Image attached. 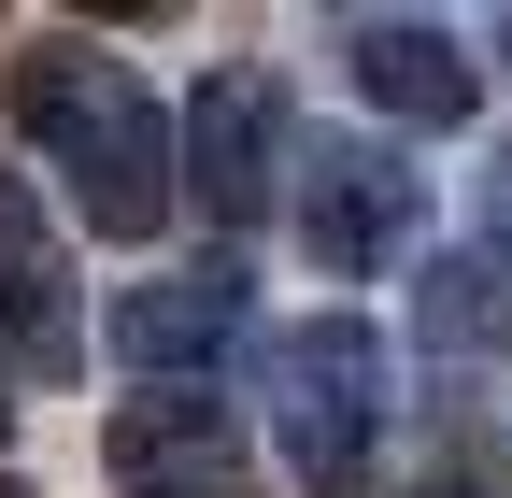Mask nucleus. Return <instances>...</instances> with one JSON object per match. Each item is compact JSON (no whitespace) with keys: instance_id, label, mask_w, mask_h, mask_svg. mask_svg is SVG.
<instances>
[{"instance_id":"1","label":"nucleus","mask_w":512,"mask_h":498,"mask_svg":"<svg viewBox=\"0 0 512 498\" xmlns=\"http://www.w3.org/2000/svg\"><path fill=\"white\" fill-rule=\"evenodd\" d=\"M0 114L43 157V185L72 200V228L100 242H157L185 200V114H157V86L128 72L100 29H29L0 57Z\"/></svg>"},{"instance_id":"2","label":"nucleus","mask_w":512,"mask_h":498,"mask_svg":"<svg viewBox=\"0 0 512 498\" xmlns=\"http://www.w3.org/2000/svg\"><path fill=\"white\" fill-rule=\"evenodd\" d=\"M256 399H271V456L313 498H370L384 484V427H399V370H384L370 314H299L256 342Z\"/></svg>"},{"instance_id":"3","label":"nucleus","mask_w":512,"mask_h":498,"mask_svg":"<svg viewBox=\"0 0 512 498\" xmlns=\"http://www.w3.org/2000/svg\"><path fill=\"white\" fill-rule=\"evenodd\" d=\"M285 228H299V257H313V271L384 285V271H413V257H427V171L384 143V129H313Z\"/></svg>"},{"instance_id":"4","label":"nucleus","mask_w":512,"mask_h":498,"mask_svg":"<svg viewBox=\"0 0 512 498\" xmlns=\"http://www.w3.org/2000/svg\"><path fill=\"white\" fill-rule=\"evenodd\" d=\"M299 157H313V129H299L285 72L214 57V72L185 86V200H200L214 228H256L271 200H299Z\"/></svg>"},{"instance_id":"5","label":"nucleus","mask_w":512,"mask_h":498,"mask_svg":"<svg viewBox=\"0 0 512 498\" xmlns=\"http://www.w3.org/2000/svg\"><path fill=\"white\" fill-rule=\"evenodd\" d=\"M114 498H256V427L228 385H143L100 413Z\"/></svg>"},{"instance_id":"6","label":"nucleus","mask_w":512,"mask_h":498,"mask_svg":"<svg viewBox=\"0 0 512 498\" xmlns=\"http://www.w3.org/2000/svg\"><path fill=\"white\" fill-rule=\"evenodd\" d=\"M0 370L29 385H72L86 370V271H72V228L43 214V185L0 157Z\"/></svg>"},{"instance_id":"7","label":"nucleus","mask_w":512,"mask_h":498,"mask_svg":"<svg viewBox=\"0 0 512 498\" xmlns=\"http://www.w3.org/2000/svg\"><path fill=\"white\" fill-rule=\"evenodd\" d=\"M413 342H427V413L484 442V427L512 413V271L484 257V242L413 271Z\"/></svg>"},{"instance_id":"8","label":"nucleus","mask_w":512,"mask_h":498,"mask_svg":"<svg viewBox=\"0 0 512 498\" xmlns=\"http://www.w3.org/2000/svg\"><path fill=\"white\" fill-rule=\"evenodd\" d=\"M228 342H256L242 257H171V271H143V285L114 299V356L143 370V385H214Z\"/></svg>"},{"instance_id":"9","label":"nucleus","mask_w":512,"mask_h":498,"mask_svg":"<svg viewBox=\"0 0 512 498\" xmlns=\"http://www.w3.org/2000/svg\"><path fill=\"white\" fill-rule=\"evenodd\" d=\"M342 72H356V100H370L384 143L399 129H470L484 114V72H470V43L441 15H342Z\"/></svg>"},{"instance_id":"10","label":"nucleus","mask_w":512,"mask_h":498,"mask_svg":"<svg viewBox=\"0 0 512 498\" xmlns=\"http://www.w3.org/2000/svg\"><path fill=\"white\" fill-rule=\"evenodd\" d=\"M413 498H512V484H498V456L470 442V427H441V456L413 470Z\"/></svg>"},{"instance_id":"11","label":"nucleus","mask_w":512,"mask_h":498,"mask_svg":"<svg viewBox=\"0 0 512 498\" xmlns=\"http://www.w3.org/2000/svg\"><path fill=\"white\" fill-rule=\"evenodd\" d=\"M470 228H484V257L512 271V143H498V157H484V185H470Z\"/></svg>"},{"instance_id":"12","label":"nucleus","mask_w":512,"mask_h":498,"mask_svg":"<svg viewBox=\"0 0 512 498\" xmlns=\"http://www.w3.org/2000/svg\"><path fill=\"white\" fill-rule=\"evenodd\" d=\"M484 57H498V72H512V0H498V29H484Z\"/></svg>"},{"instance_id":"13","label":"nucleus","mask_w":512,"mask_h":498,"mask_svg":"<svg viewBox=\"0 0 512 498\" xmlns=\"http://www.w3.org/2000/svg\"><path fill=\"white\" fill-rule=\"evenodd\" d=\"M0 427H15V370H0Z\"/></svg>"},{"instance_id":"14","label":"nucleus","mask_w":512,"mask_h":498,"mask_svg":"<svg viewBox=\"0 0 512 498\" xmlns=\"http://www.w3.org/2000/svg\"><path fill=\"white\" fill-rule=\"evenodd\" d=\"M0 498H29V484H0Z\"/></svg>"}]
</instances>
